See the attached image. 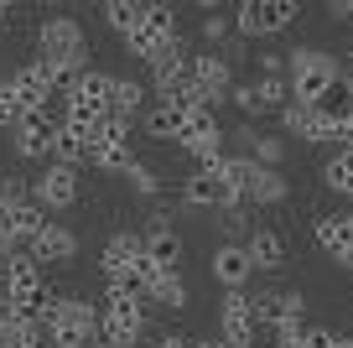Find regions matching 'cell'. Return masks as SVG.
I'll list each match as a JSON object with an SVG mask.
<instances>
[{
  "mask_svg": "<svg viewBox=\"0 0 353 348\" xmlns=\"http://www.w3.org/2000/svg\"><path fill=\"white\" fill-rule=\"evenodd\" d=\"M6 296H11L16 317H32L37 322V312H42V302H47V281H42V265L26 250H16L11 260H6Z\"/></svg>",
  "mask_w": 353,
  "mask_h": 348,
  "instance_id": "7",
  "label": "cell"
},
{
  "mask_svg": "<svg viewBox=\"0 0 353 348\" xmlns=\"http://www.w3.org/2000/svg\"><path fill=\"white\" fill-rule=\"evenodd\" d=\"M141 333H145V296H104L99 348H130Z\"/></svg>",
  "mask_w": 353,
  "mask_h": 348,
  "instance_id": "6",
  "label": "cell"
},
{
  "mask_svg": "<svg viewBox=\"0 0 353 348\" xmlns=\"http://www.w3.org/2000/svg\"><path fill=\"white\" fill-rule=\"evenodd\" d=\"M296 16H301L296 0H239L234 6V32L254 42V37H276L286 26H296Z\"/></svg>",
  "mask_w": 353,
  "mask_h": 348,
  "instance_id": "8",
  "label": "cell"
},
{
  "mask_svg": "<svg viewBox=\"0 0 353 348\" xmlns=\"http://www.w3.org/2000/svg\"><path fill=\"white\" fill-rule=\"evenodd\" d=\"M229 99L239 104V115H250V120H254V115H265V104H260V94H254V84H234Z\"/></svg>",
  "mask_w": 353,
  "mask_h": 348,
  "instance_id": "41",
  "label": "cell"
},
{
  "mask_svg": "<svg viewBox=\"0 0 353 348\" xmlns=\"http://www.w3.org/2000/svg\"><path fill=\"white\" fill-rule=\"evenodd\" d=\"M188 348H229V343H223V338L213 333V338H188Z\"/></svg>",
  "mask_w": 353,
  "mask_h": 348,
  "instance_id": "44",
  "label": "cell"
},
{
  "mask_svg": "<svg viewBox=\"0 0 353 348\" xmlns=\"http://www.w3.org/2000/svg\"><path fill=\"white\" fill-rule=\"evenodd\" d=\"M192 84H198L213 104H223L229 88H234V63L223 52H192Z\"/></svg>",
  "mask_w": 353,
  "mask_h": 348,
  "instance_id": "18",
  "label": "cell"
},
{
  "mask_svg": "<svg viewBox=\"0 0 353 348\" xmlns=\"http://www.w3.org/2000/svg\"><path fill=\"white\" fill-rule=\"evenodd\" d=\"M223 229L234 234V244H244V240H250V229H254L250 224V208H244V203L239 208H223Z\"/></svg>",
  "mask_w": 353,
  "mask_h": 348,
  "instance_id": "40",
  "label": "cell"
},
{
  "mask_svg": "<svg viewBox=\"0 0 353 348\" xmlns=\"http://www.w3.org/2000/svg\"><path fill=\"white\" fill-rule=\"evenodd\" d=\"M37 47H42V63L47 68H88L83 52H88V37L73 16H47L37 26Z\"/></svg>",
  "mask_w": 353,
  "mask_h": 348,
  "instance_id": "5",
  "label": "cell"
},
{
  "mask_svg": "<svg viewBox=\"0 0 353 348\" xmlns=\"http://www.w3.org/2000/svg\"><path fill=\"white\" fill-rule=\"evenodd\" d=\"M26 115H32V109L21 104L16 84H11V78H0V130H16V125H21Z\"/></svg>",
  "mask_w": 353,
  "mask_h": 348,
  "instance_id": "35",
  "label": "cell"
},
{
  "mask_svg": "<svg viewBox=\"0 0 353 348\" xmlns=\"http://www.w3.org/2000/svg\"><path fill=\"white\" fill-rule=\"evenodd\" d=\"M182 125H188V115L176 104H166V99L145 104V115H141V130L151 135V141H182Z\"/></svg>",
  "mask_w": 353,
  "mask_h": 348,
  "instance_id": "24",
  "label": "cell"
},
{
  "mask_svg": "<svg viewBox=\"0 0 353 348\" xmlns=\"http://www.w3.org/2000/svg\"><path fill=\"white\" fill-rule=\"evenodd\" d=\"M322 182H327V193L353 197V151H332L322 162Z\"/></svg>",
  "mask_w": 353,
  "mask_h": 348,
  "instance_id": "34",
  "label": "cell"
},
{
  "mask_svg": "<svg viewBox=\"0 0 353 348\" xmlns=\"http://www.w3.org/2000/svg\"><path fill=\"white\" fill-rule=\"evenodd\" d=\"M188 78H192V52H188V42L176 37V42H172V47H166V52L151 63V94L172 99L176 88L188 84Z\"/></svg>",
  "mask_w": 353,
  "mask_h": 348,
  "instance_id": "16",
  "label": "cell"
},
{
  "mask_svg": "<svg viewBox=\"0 0 353 348\" xmlns=\"http://www.w3.org/2000/svg\"><path fill=\"white\" fill-rule=\"evenodd\" d=\"M254 94H260L265 115H281V109L291 104V84H286V78H260V84H254Z\"/></svg>",
  "mask_w": 353,
  "mask_h": 348,
  "instance_id": "36",
  "label": "cell"
},
{
  "mask_svg": "<svg viewBox=\"0 0 353 348\" xmlns=\"http://www.w3.org/2000/svg\"><path fill=\"white\" fill-rule=\"evenodd\" d=\"M182 255H188V240H182L172 224H151V234H145V260H151L156 271H182Z\"/></svg>",
  "mask_w": 353,
  "mask_h": 348,
  "instance_id": "20",
  "label": "cell"
},
{
  "mask_svg": "<svg viewBox=\"0 0 353 348\" xmlns=\"http://www.w3.org/2000/svg\"><path fill=\"white\" fill-rule=\"evenodd\" d=\"M16 21V6H11V0H0V26H11Z\"/></svg>",
  "mask_w": 353,
  "mask_h": 348,
  "instance_id": "45",
  "label": "cell"
},
{
  "mask_svg": "<svg viewBox=\"0 0 353 348\" xmlns=\"http://www.w3.org/2000/svg\"><path fill=\"white\" fill-rule=\"evenodd\" d=\"M0 218H6V229H11L16 250H21V244H32L37 234H42V229H47V213H42V208L32 203V197H26L21 208H11V213H0Z\"/></svg>",
  "mask_w": 353,
  "mask_h": 348,
  "instance_id": "31",
  "label": "cell"
},
{
  "mask_svg": "<svg viewBox=\"0 0 353 348\" xmlns=\"http://www.w3.org/2000/svg\"><path fill=\"white\" fill-rule=\"evenodd\" d=\"M291 197V182L281 172H270V166H254V182H250V193H244V203H254V208H270V203H286Z\"/></svg>",
  "mask_w": 353,
  "mask_h": 348,
  "instance_id": "30",
  "label": "cell"
},
{
  "mask_svg": "<svg viewBox=\"0 0 353 348\" xmlns=\"http://www.w3.org/2000/svg\"><path fill=\"white\" fill-rule=\"evenodd\" d=\"M145 94H151V84H141V78H114V115L135 125L145 115Z\"/></svg>",
  "mask_w": 353,
  "mask_h": 348,
  "instance_id": "33",
  "label": "cell"
},
{
  "mask_svg": "<svg viewBox=\"0 0 353 348\" xmlns=\"http://www.w3.org/2000/svg\"><path fill=\"white\" fill-rule=\"evenodd\" d=\"M145 348H188V338H176V333H161L156 343H145Z\"/></svg>",
  "mask_w": 353,
  "mask_h": 348,
  "instance_id": "43",
  "label": "cell"
},
{
  "mask_svg": "<svg viewBox=\"0 0 353 348\" xmlns=\"http://www.w3.org/2000/svg\"><path fill=\"white\" fill-rule=\"evenodd\" d=\"M130 120H120V115H110V120L99 125V130L88 135V166L104 177H125L135 166V151H130Z\"/></svg>",
  "mask_w": 353,
  "mask_h": 348,
  "instance_id": "4",
  "label": "cell"
},
{
  "mask_svg": "<svg viewBox=\"0 0 353 348\" xmlns=\"http://www.w3.org/2000/svg\"><path fill=\"white\" fill-rule=\"evenodd\" d=\"M47 348H99V307L83 296H57L47 291L42 312H37Z\"/></svg>",
  "mask_w": 353,
  "mask_h": 348,
  "instance_id": "1",
  "label": "cell"
},
{
  "mask_svg": "<svg viewBox=\"0 0 353 348\" xmlns=\"http://www.w3.org/2000/svg\"><path fill=\"white\" fill-rule=\"evenodd\" d=\"M301 348H343V333H332L322 322H307L301 327Z\"/></svg>",
  "mask_w": 353,
  "mask_h": 348,
  "instance_id": "39",
  "label": "cell"
},
{
  "mask_svg": "<svg viewBox=\"0 0 353 348\" xmlns=\"http://www.w3.org/2000/svg\"><path fill=\"white\" fill-rule=\"evenodd\" d=\"M176 37H182V32H176V11H172V6H161V0H151V11H145V26L125 37V52H130L135 63L151 68L156 57H161L166 47L176 42Z\"/></svg>",
  "mask_w": 353,
  "mask_h": 348,
  "instance_id": "10",
  "label": "cell"
},
{
  "mask_svg": "<svg viewBox=\"0 0 353 348\" xmlns=\"http://www.w3.org/2000/svg\"><path fill=\"white\" fill-rule=\"evenodd\" d=\"M182 203L188 208H239V197H234V187L219 177V166H192L188 182H182Z\"/></svg>",
  "mask_w": 353,
  "mask_h": 348,
  "instance_id": "14",
  "label": "cell"
},
{
  "mask_svg": "<svg viewBox=\"0 0 353 348\" xmlns=\"http://www.w3.org/2000/svg\"><path fill=\"white\" fill-rule=\"evenodd\" d=\"M343 348H353V333H343Z\"/></svg>",
  "mask_w": 353,
  "mask_h": 348,
  "instance_id": "47",
  "label": "cell"
},
{
  "mask_svg": "<svg viewBox=\"0 0 353 348\" xmlns=\"http://www.w3.org/2000/svg\"><path fill=\"white\" fill-rule=\"evenodd\" d=\"M244 250H250L254 271H281V265H286V240H281L276 229H265V224H254V229H250Z\"/></svg>",
  "mask_w": 353,
  "mask_h": 348,
  "instance_id": "23",
  "label": "cell"
},
{
  "mask_svg": "<svg viewBox=\"0 0 353 348\" xmlns=\"http://www.w3.org/2000/svg\"><path fill=\"white\" fill-rule=\"evenodd\" d=\"M343 78V63L327 47H296L286 57V84H291V104H317L332 84Z\"/></svg>",
  "mask_w": 353,
  "mask_h": 348,
  "instance_id": "2",
  "label": "cell"
},
{
  "mask_svg": "<svg viewBox=\"0 0 353 348\" xmlns=\"http://www.w3.org/2000/svg\"><path fill=\"white\" fill-rule=\"evenodd\" d=\"M281 125H286V135H301V141H312V125H317V115H312V104H286V109H281Z\"/></svg>",
  "mask_w": 353,
  "mask_h": 348,
  "instance_id": "37",
  "label": "cell"
},
{
  "mask_svg": "<svg viewBox=\"0 0 353 348\" xmlns=\"http://www.w3.org/2000/svg\"><path fill=\"white\" fill-rule=\"evenodd\" d=\"M219 338L229 348H254L260 322H254V296L250 291H223L219 296Z\"/></svg>",
  "mask_w": 353,
  "mask_h": 348,
  "instance_id": "11",
  "label": "cell"
},
{
  "mask_svg": "<svg viewBox=\"0 0 353 348\" xmlns=\"http://www.w3.org/2000/svg\"><path fill=\"white\" fill-rule=\"evenodd\" d=\"M338 265H343V271H353V244H348V250L338 255Z\"/></svg>",
  "mask_w": 353,
  "mask_h": 348,
  "instance_id": "46",
  "label": "cell"
},
{
  "mask_svg": "<svg viewBox=\"0 0 353 348\" xmlns=\"http://www.w3.org/2000/svg\"><path fill=\"white\" fill-rule=\"evenodd\" d=\"M343 213H348V229H353V208H343Z\"/></svg>",
  "mask_w": 353,
  "mask_h": 348,
  "instance_id": "48",
  "label": "cell"
},
{
  "mask_svg": "<svg viewBox=\"0 0 353 348\" xmlns=\"http://www.w3.org/2000/svg\"><path fill=\"white\" fill-rule=\"evenodd\" d=\"M145 11H151V0H104V26L125 42L130 32L145 26Z\"/></svg>",
  "mask_w": 353,
  "mask_h": 348,
  "instance_id": "27",
  "label": "cell"
},
{
  "mask_svg": "<svg viewBox=\"0 0 353 348\" xmlns=\"http://www.w3.org/2000/svg\"><path fill=\"white\" fill-rule=\"evenodd\" d=\"M223 141H229V130L219 125V109L203 104V109H192V115H188L182 141H176V146H182L198 166H219V162H223Z\"/></svg>",
  "mask_w": 353,
  "mask_h": 348,
  "instance_id": "9",
  "label": "cell"
},
{
  "mask_svg": "<svg viewBox=\"0 0 353 348\" xmlns=\"http://www.w3.org/2000/svg\"><path fill=\"white\" fill-rule=\"evenodd\" d=\"M26 255H32L37 265H73V255H78V234H73V229H63L57 218H47V229L37 234L32 244H26Z\"/></svg>",
  "mask_w": 353,
  "mask_h": 348,
  "instance_id": "17",
  "label": "cell"
},
{
  "mask_svg": "<svg viewBox=\"0 0 353 348\" xmlns=\"http://www.w3.org/2000/svg\"><path fill=\"white\" fill-rule=\"evenodd\" d=\"M141 255H145V234H130V229L110 234V244H104V255H99L104 281H114V276H135V260H141Z\"/></svg>",
  "mask_w": 353,
  "mask_h": 348,
  "instance_id": "19",
  "label": "cell"
},
{
  "mask_svg": "<svg viewBox=\"0 0 353 348\" xmlns=\"http://www.w3.org/2000/svg\"><path fill=\"white\" fill-rule=\"evenodd\" d=\"M254 322H260V333L307 327V296L301 291H260L254 296Z\"/></svg>",
  "mask_w": 353,
  "mask_h": 348,
  "instance_id": "13",
  "label": "cell"
},
{
  "mask_svg": "<svg viewBox=\"0 0 353 348\" xmlns=\"http://www.w3.org/2000/svg\"><path fill=\"white\" fill-rule=\"evenodd\" d=\"M229 26H234V16H223V11H208V16H203V37H208V42H223V37H229Z\"/></svg>",
  "mask_w": 353,
  "mask_h": 348,
  "instance_id": "42",
  "label": "cell"
},
{
  "mask_svg": "<svg viewBox=\"0 0 353 348\" xmlns=\"http://www.w3.org/2000/svg\"><path fill=\"white\" fill-rule=\"evenodd\" d=\"M234 135L244 141V156H250L254 166H270V172H281V162H286V141H281V135L254 130V125H239Z\"/></svg>",
  "mask_w": 353,
  "mask_h": 348,
  "instance_id": "22",
  "label": "cell"
},
{
  "mask_svg": "<svg viewBox=\"0 0 353 348\" xmlns=\"http://www.w3.org/2000/svg\"><path fill=\"white\" fill-rule=\"evenodd\" d=\"M145 302H156L161 312H188L192 291H188V281H182V271H161L151 281V291H145Z\"/></svg>",
  "mask_w": 353,
  "mask_h": 348,
  "instance_id": "28",
  "label": "cell"
},
{
  "mask_svg": "<svg viewBox=\"0 0 353 348\" xmlns=\"http://www.w3.org/2000/svg\"><path fill=\"white\" fill-rule=\"evenodd\" d=\"M6 78L16 84V94H21V104H26V109H47V104H57L52 88H47V63H42V57H37V63L11 68Z\"/></svg>",
  "mask_w": 353,
  "mask_h": 348,
  "instance_id": "21",
  "label": "cell"
},
{
  "mask_svg": "<svg viewBox=\"0 0 353 348\" xmlns=\"http://www.w3.org/2000/svg\"><path fill=\"white\" fill-rule=\"evenodd\" d=\"M312 240H317V250H327L332 260H338V255L353 244L348 213H317V218H312Z\"/></svg>",
  "mask_w": 353,
  "mask_h": 348,
  "instance_id": "26",
  "label": "cell"
},
{
  "mask_svg": "<svg viewBox=\"0 0 353 348\" xmlns=\"http://www.w3.org/2000/svg\"><path fill=\"white\" fill-rule=\"evenodd\" d=\"M125 182H130V193H141V197H161V177H156V166H145V162H135L130 172H125Z\"/></svg>",
  "mask_w": 353,
  "mask_h": 348,
  "instance_id": "38",
  "label": "cell"
},
{
  "mask_svg": "<svg viewBox=\"0 0 353 348\" xmlns=\"http://www.w3.org/2000/svg\"><path fill=\"white\" fill-rule=\"evenodd\" d=\"M312 115H317L322 125H332V130H348V120H353V88H348V78H338V84L312 104Z\"/></svg>",
  "mask_w": 353,
  "mask_h": 348,
  "instance_id": "25",
  "label": "cell"
},
{
  "mask_svg": "<svg viewBox=\"0 0 353 348\" xmlns=\"http://www.w3.org/2000/svg\"><path fill=\"white\" fill-rule=\"evenodd\" d=\"M52 162L57 166H73V172H78V166H83L88 162V130H78V125H57V130H52Z\"/></svg>",
  "mask_w": 353,
  "mask_h": 348,
  "instance_id": "29",
  "label": "cell"
},
{
  "mask_svg": "<svg viewBox=\"0 0 353 348\" xmlns=\"http://www.w3.org/2000/svg\"><path fill=\"white\" fill-rule=\"evenodd\" d=\"M110 115H114V73H104V68H83L73 99L63 104V120L94 135L104 120H110Z\"/></svg>",
  "mask_w": 353,
  "mask_h": 348,
  "instance_id": "3",
  "label": "cell"
},
{
  "mask_svg": "<svg viewBox=\"0 0 353 348\" xmlns=\"http://www.w3.org/2000/svg\"><path fill=\"white\" fill-rule=\"evenodd\" d=\"M208 271H213V281H219L223 291H244V286L254 281V260H250V250H244V244H234V240L213 244Z\"/></svg>",
  "mask_w": 353,
  "mask_h": 348,
  "instance_id": "15",
  "label": "cell"
},
{
  "mask_svg": "<svg viewBox=\"0 0 353 348\" xmlns=\"http://www.w3.org/2000/svg\"><path fill=\"white\" fill-rule=\"evenodd\" d=\"M32 203L42 208L47 218H52V213H63V208H73V203H78V172H73V166L47 162L42 172L32 177Z\"/></svg>",
  "mask_w": 353,
  "mask_h": 348,
  "instance_id": "12",
  "label": "cell"
},
{
  "mask_svg": "<svg viewBox=\"0 0 353 348\" xmlns=\"http://www.w3.org/2000/svg\"><path fill=\"white\" fill-rule=\"evenodd\" d=\"M0 348H47V343H42V327L32 317L0 312Z\"/></svg>",
  "mask_w": 353,
  "mask_h": 348,
  "instance_id": "32",
  "label": "cell"
}]
</instances>
